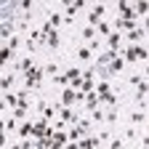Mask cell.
<instances>
[{"label": "cell", "mask_w": 149, "mask_h": 149, "mask_svg": "<svg viewBox=\"0 0 149 149\" xmlns=\"http://www.w3.org/2000/svg\"><path fill=\"white\" fill-rule=\"evenodd\" d=\"M22 107V99H19V93H3V109H16Z\"/></svg>", "instance_id": "12"}, {"label": "cell", "mask_w": 149, "mask_h": 149, "mask_svg": "<svg viewBox=\"0 0 149 149\" xmlns=\"http://www.w3.org/2000/svg\"><path fill=\"white\" fill-rule=\"evenodd\" d=\"M146 37V32H144V27H136L133 32H128L125 35V40H128V45H141V40Z\"/></svg>", "instance_id": "11"}, {"label": "cell", "mask_w": 149, "mask_h": 149, "mask_svg": "<svg viewBox=\"0 0 149 149\" xmlns=\"http://www.w3.org/2000/svg\"><path fill=\"white\" fill-rule=\"evenodd\" d=\"M11 149H22V141H16V144H13V146H11Z\"/></svg>", "instance_id": "39"}, {"label": "cell", "mask_w": 149, "mask_h": 149, "mask_svg": "<svg viewBox=\"0 0 149 149\" xmlns=\"http://www.w3.org/2000/svg\"><path fill=\"white\" fill-rule=\"evenodd\" d=\"M117 99H120V96L112 91V93H107V96H101V104H107L109 109H117Z\"/></svg>", "instance_id": "18"}, {"label": "cell", "mask_w": 149, "mask_h": 149, "mask_svg": "<svg viewBox=\"0 0 149 149\" xmlns=\"http://www.w3.org/2000/svg\"><path fill=\"white\" fill-rule=\"evenodd\" d=\"M96 93H99V96H107V93H112L109 80H99V83H96Z\"/></svg>", "instance_id": "22"}, {"label": "cell", "mask_w": 149, "mask_h": 149, "mask_svg": "<svg viewBox=\"0 0 149 149\" xmlns=\"http://www.w3.org/2000/svg\"><path fill=\"white\" fill-rule=\"evenodd\" d=\"M107 123H109V125L117 123V109H109V112H107Z\"/></svg>", "instance_id": "34"}, {"label": "cell", "mask_w": 149, "mask_h": 149, "mask_svg": "<svg viewBox=\"0 0 149 149\" xmlns=\"http://www.w3.org/2000/svg\"><path fill=\"white\" fill-rule=\"evenodd\" d=\"M146 11H149V3H146V0L136 3V13H139V19H146Z\"/></svg>", "instance_id": "27"}, {"label": "cell", "mask_w": 149, "mask_h": 149, "mask_svg": "<svg viewBox=\"0 0 149 149\" xmlns=\"http://www.w3.org/2000/svg\"><path fill=\"white\" fill-rule=\"evenodd\" d=\"M117 19H125V22H139L136 3H117Z\"/></svg>", "instance_id": "3"}, {"label": "cell", "mask_w": 149, "mask_h": 149, "mask_svg": "<svg viewBox=\"0 0 149 149\" xmlns=\"http://www.w3.org/2000/svg\"><path fill=\"white\" fill-rule=\"evenodd\" d=\"M123 69H125V59H123V56H117V59L109 64V72H112V77H115V74H120Z\"/></svg>", "instance_id": "17"}, {"label": "cell", "mask_w": 149, "mask_h": 149, "mask_svg": "<svg viewBox=\"0 0 149 149\" xmlns=\"http://www.w3.org/2000/svg\"><path fill=\"white\" fill-rule=\"evenodd\" d=\"M6 45H8V48H11V51H13V53H16V51H19V48H22V37H19V35H13V37H11V40H8V43H6Z\"/></svg>", "instance_id": "29"}, {"label": "cell", "mask_w": 149, "mask_h": 149, "mask_svg": "<svg viewBox=\"0 0 149 149\" xmlns=\"http://www.w3.org/2000/svg\"><path fill=\"white\" fill-rule=\"evenodd\" d=\"M96 29H99V35H107V37H109V35H112V27H109V24H107V22H101V24H99V27H96Z\"/></svg>", "instance_id": "33"}, {"label": "cell", "mask_w": 149, "mask_h": 149, "mask_svg": "<svg viewBox=\"0 0 149 149\" xmlns=\"http://www.w3.org/2000/svg\"><path fill=\"white\" fill-rule=\"evenodd\" d=\"M43 69H45V74H59V64H56V61H48Z\"/></svg>", "instance_id": "32"}, {"label": "cell", "mask_w": 149, "mask_h": 149, "mask_svg": "<svg viewBox=\"0 0 149 149\" xmlns=\"http://www.w3.org/2000/svg\"><path fill=\"white\" fill-rule=\"evenodd\" d=\"M67 133H69V141H83V139H85V128L77 123V125H69Z\"/></svg>", "instance_id": "14"}, {"label": "cell", "mask_w": 149, "mask_h": 149, "mask_svg": "<svg viewBox=\"0 0 149 149\" xmlns=\"http://www.w3.org/2000/svg\"><path fill=\"white\" fill-rule=\"evenodd\" d=\"M107 48H109V51H117V53H120V51L125 48V45H123V35H120V32H112V35L107 37Z\"/></svg>", "instance_id": "10"}, {"label": "cell", "mask_w": 149, "mask_h": 149, "mask_svg": "<svg viewBox=\"0 0 149 149\" xmlns=\"http://www.w3.org/2000/svg\"><path fill=\"white\" fill-rule=\"evenodd\" d=\"M91 123H107V112L99 107V109H93L91 112Z\"/></svg>", "instance_id": "20"}, {"label": "cell", "mask_w": 149, "mask_h": 149, "mask_svg": "<svg viewBox=\"0 0 149 149\" xmlns=\"http://www.w3.org/2000/svg\"><path fill=\"white\" fill-rule=\"evenodd\" d=\"M130 123H133V125H141V123H149V120L144 117V112H133V115H130Z\"/></svg>", "instance_id": "31"}, {"label": "cell", "mask_w": 149, "mask_h": 149, "mask_svg": "<svg viewBox=\"0 0 149 149\" xmlns=\"http://www.w3.org/2000/svg\"><path fill=\"white\" fill-rule=\"evenodd\" d=\"M83 107H85L88 112H93V109H99V107H101V96H99L96 91H93V93H88V96H85V101H83Z\"/></svg>", "instance_id": "13"}, {"label": "cell", "mask_w": 149, "mask_h": 149, "mask_svg": "<svg viewBox=\"0 0 149 149\" xmlns=\"http://www.w3.org/2000/svg\"><path fill=\"white\" fill-rule=\"evenodd\" d=\"M80 149H101L99 136H85V139L80 141Z\"/></svg>", "instance_id": "16"}, {"label": "cell", "mask_w": 149, "mask_h": 149, "mask_svg": "<svg viewBox=\"0 0 149 149\" xmlns=\"http://www.w3.org/2000/svg\"><path fill=\"white\" fill-rule=\"evenodd\" d=\"M64 149H80V141H69V144H67Z\"/></svg>", "instance_id": "36"}, {"label": "cell", "mask_w": 149, "mask_h": 149, "mask_svg": "<svg viewBox=\"0 0 149 149\" xmlns=\"http://www.w3.org/2000/svg\"><path fill=\"white\" fill-rule=\"evenodd\" d=\"M80 37H83V40H96V27H83V32H80Z\"/></svg>", "instance_id": "23"}, {"label": "cell", "mask_w": 149, "mask_h": 149, "mask_svg": "<svg viewBox=\"0 0 149 149\" xmlns=\"http://www.w3.org/2000/svg\"><path fill=\"white\" fill-rule=\"evenodd\" d=\"M64 22H67V19H64L61 13H51V16H48V24H51L53 29H59V27H61Z\"/></svg>", "instance_id": "19"}, {"label": "cell", "mask_w": 149, "mask_h": 149, "mask_svg": "<svg viewBox=\"0 0 149 149\" xmlns=\"http://www.w3.org/2000/svg\"><path fill=\"white\" fill-rule=\"evenodd\" d=\"M144 77H146V80H149V64H146V67H144Z\"/></svg>", "instance_id": "38"}, {"label": "cell", "mask_w": 149, "mask_h": 149, "mask_svg": "<svg viewBox=\"0 0 149 149\" xmlns=\"http://www.w3.org/2000/svg\"><path fill=\"white\" fill-rule=\"evenodd\" d=\"M146 133H149V123H146Z\"/></svg>", "instance_id": "40"}, {"label": "cell", "mask_w": 149, "mask_h": 149, "mask_svg": "<svg viewBox=\"0 0 149 149\" xmlns=\"http://www.w3.org/2000/svg\"><path fill=\"white\" fill-rule=\"evenodd\" d=\"M53 85H61V88H69V77H67V72H64V74H56V77H53Z\"/></svg>", "instance_id": "30"}, {"label": "cell", "mask_w": 149, "mask_h": 149, "mask_svg": "<svg viewBox=\"0 0 149 149\" xmlns=\"http://www.w3.org/2000/svg\"><path fill=\"white\" fill-rule=\"evenodd\" d=\"M115 27H117V32H125V35H128V32H133V29L141 27V24H139V22H125V19H117Z\"/></svg>", "instance_id": "15"}, {"label": "cell", "mask_w": 149, "mask_h": 149, "mask_svg": "<svg viewBox=\"0 0 149 149\" xmlns=\"http://www.w3.org/2000/svg\"><path fill=\"white\" fill-rule=\"evenodd\" d=\"M45 45H48V48H59V45H61V37H59V32H53V35H48V40H45Z\"/></svg>", "instance_id": "25"}, {"label": "cell", "mask_w": 149, "mask_h": 149, "mask_svg": "<svg viewBox=\"0 0 149 149\" xmlns=\"http://www.w3.org/2000/svg\"><path fill=\"white\" fill-rule=\"evenodd\" d=\"M85 6V0H74V3H67L64 6V19H67V24L74 22V16H77V11Z\"/></svg>", "instance_id": "6"}, {"label": "cell", "mask_w": 149, "mask_h": 149, "mask_svg": "<svg viewBox=\"0 0 149 149\" xmlns=\"http://www.w3.org/2000/svg\"><path fill=\"white\" fill-rule=\"evenodd\" d=\"M35 67H37V64H35V56H29V53H27V56H22V59L13 64V74H16V72L27 74V72H29V69H35Z\"/></svg>", "instance_id": "5"}, {"label": "cell", "mask_w": 149, "mask_h": 149, "mask_svg": "<svg viewBox=\"0 0 149 149\" xmlns=\"http://www.w3.org/2000/svg\"><path fill=\"white\" fill-rule=\"evenodd\" d=\"M120 53H123L125 64H139V61L144 64V61L149 59V51H146L144 45H125V48H123Z\"/></svg>", "instance_id": "1"}, {"label": "cell", "mask_w": 149, "mask_h": 149, "mask_svg": "<svg viewBox=\"0 0 149 149\" xmlns=\"http://www.w3.org/2000/svg\"><path fill=\"white\" fill-rule=\"evenodd\" d=\"M11 56H13V51L3 43V48H0V61H3V64H8V61H11Z\"/></svg>", "instance_id": "26"}, {"label": "cell", "mask_w": 149, "mask_h": 149, "mask_svg": "<svg viewBox=\"0 0 149 149\" xmlns=\"http://www.w3.org/2000/svg\"><path fill=\"white\" fill-rule=\"evenodd\" d=\"M27 112H29V107H16L11 117H13V120H24V117H27Z\"/></svg>", "instance_id": "28"}, {"label": "cell", "mask_w": 149, "mask_h": 149, "mask_svg": "<svg viewBox=\"0 0 149 149\" xmlns=\"http://www.w3.org/2000/svg\"><path fill=\"white\" fill-rule=\"evenodd\" d=\"M32 133H35V120H24L22 125H19V141L32 139Z\"/></svg>", "instance_id": "8"}, {"label": "cell", "mask_w": 149, "mask_h": 149, "mask_svg": "<svg viewBox=\"0 0 149 149\" xmlns=\"http://www.w3.org/2000/svg\"><path fill=\"white\" fill-rule=\"evenodd\" d=\"M141 27H144V32L149 35V16H146V19H141Z\"/></svg>", "instance_id": "37"}, {"label": "cell", "mask_w": 149, "mask_h": 149, "mask_svg": "<svg viewBox=\"0 0 149 149\" xmlns=\"http://www.w3.org/2000/svg\"><path fill=\"white\" fill-rule=\"evenodd\" d=\"M74 104H80V96H77V91L74 88H64L61 91V107H74Z\"/></svg>", "instance_id": "7"}, {"label": "cell", "mask_w": 149, "mask_h": 149, "mask_svg": "<svg viewBox=\"0 0 149 149\" xmlns=\"http://www.w3.org/2000/svg\"><path fill=\"white\" fill-rule=\"evenodd\" d=\"M77 59H80V61H91V59H93V51H91L88 45L77 48Z\"/></svg>", "instance_id": "21"}, {"label": "cell", "mask_w": 149, "mask_h": 149, "mask_svg": "<svg viewBox=\"0 0 149 149\" xmlns=\"http://www.w3.org/2000/svg\"><path fill=\"white\" fill-rule=\"evenodd\" d=\"M109 144H112V149H123V141H120V139H115V141H109Z\"/></svg>", "instance_id": "35"}, {"label": "cell", "mask_w": 149, "mask_h": 149, "mask_svg": "<svg viewBox=\"0 0 149 149\" xmlns=\"http://www.w3.org/2000/svg\"><path fill=\"white\" fill-rule=\"evenodd\" d=\"M45 77V69L43 67H35V69H29L27 74H24V91H37V88H40V80Z\"/></svg>", "instance_id": "2"}, {"label": "cell", "mask_w": 149, "mask_h": 149, "mask_svg": "<svg viewBox=\"0 0 149 149\" xmlns=\"http://www.w3.org/2000/svg\"><path fill=\"white\" fill-rule=\"evenodd\" d=\"M104 13H107V6L104 3H96L93 6V11L88 13V27H99L104 22Z\"/></svg>", "instance_id": "4"}, {"label": "cell", "mask_w": 149, "mask_h": 149, "mask_svg": "<svg viewBox=\"0 0 149 149\" xmlns=\"http://www.w3.org/2000/svg\"><path fill=\"white\" fill-rule=\"evenodd\" d=\"M117 56H120L117 51H109V48H107V51H101V53H99V59H96V67H109L112 61L117 59Z\"/></svg>", "instance_id": "9"}, {"label": "cell", "mask_w": 149, "mask_h": 149, "mask_svg": "<svg viewBox=\"0 0 149 149\" xmlns=\"http://www.w3.org/2000/svg\"><path fill=\"white\" fill-rule=\"evenodd\" d=\"M0 85H3V93H11V85H13V74H3V80H0Z\"/></svg>", "instance_id": "24"}]
</instances>
